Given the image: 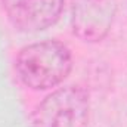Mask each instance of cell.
Segmentation results:
<instances>
[{
	"mask_svg": "<svg viewBox=\"0 0 127 127\" xmlns=\"http://www.w3.org/2000/svg\"><path fill=\"white\" fill-rule=\"evenodd\" d=\"M3 6L15 27L24 31H38L58 19L64 0H3Z\"/></svg>",
	"mask_w": 127,
	"mask_h": 127,
	"instance_id": "277c9868",
	"label": "cell"
},
{
	"mask_svg": "<svg viewBox=\"0 0 127 127\" xmlns=\"http://www.w3.org/2000/svg\"><path fill=\"white\" fill-rule=\"evenodd\" d=\"M115 7V0H72L74 32L86 41L103 38L112 24Z\"/></svg>",
	"mask_w": 127,
	"mask_h": 127,
	"instance_id": "3957f363",
	"label": "cell"
},
{
	"mask_svg": "<svg viewBox=\"0 0 127 127\" xmlns=\"http://www.w3.org/2000/svg\"><path fill=\"white\" fill-rule=\"evenodd\" d=\"M21 80L32 89H49L59 84L71 69V53L56 40H44L25 46L16 59Z\"/></svg>",
	"mask_w": 127,
	"mask_h": 127,
	"instance_id": "6da1fadb",
	"label": "cell"
},
{
	"mask_svg": "<svg viewBox=\"0 0 127 127\" xmlns=\"http://www.w3.org/2000/svg\"><path fill=\"white\" fill-rule=\"evenodd\" d=\"M89 95L84 89L68 86L49 95L32 115L34 127H86Z\"/></svg>",
	"mask_w": 127,
	"mask_h": 127,
	"instance_id": "7a4b0ae2",
	"label": "cell"
}]
</instances>
